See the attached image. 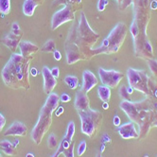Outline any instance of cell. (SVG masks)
Wrapping results in <instances>:
<instances>
[{
    "mask_svg": "<svg viewBox=\"0 0 157 157\" xmlns=\"http://www.w3.org/2000/svg\"><path fill=\"white\" fill-rule=\"evenodd\" d=\"M98 38L99 34L92 29L86 15L82 12L77 23L69 29L64 43L67 63L74 64L80 61L90 60L93 57V47Z\"/></svg>",
    "mask_w": 157,
    "mask_h": 157,
    "instance_id": "cell-1",
    "label": "cell"
},
{
    "mask_svg": "<svg viewBox=\"0 0 157 157\" xmlns=\"http://www.w3.org/2000/svg\"><path fill=\"white\" fill-rule=\"evenodd\" d=\"M119 107L131 121L138 125L139 138L144 139L147 137L150 130L152 128L156 102L153 101L151 97H147L140 101L122 100Z\"/></svg>",
    "mask_w": 157,
    "mask_h": 157,
    "instance_id": "cell-2",
    "label": "cell"
},
{
    "mask_svg": "<svg viewBox=\"0 0 157 157\" xmlns=\"http://www.w3.org/2000/svg\"><path fill=\"white\" fill-rule=\"evenodd\" d=\"M32 59L33 56L24 57L18 53H13L10 56L1 72V77L5 85L14 90H29L30 87L29 65Z\"/></svg>",
    "mask_w": 157,
    "mask_h": 157,
    "instance_id": "cell-3",
    "label": "cell"
},
{
    "mask_svg": "<svg viewBox=\"0 0 157 157\" xmlns=\"http://www.w3.org/2000/svg\"><path fill=\"white\" fill-rule=\"evenodd\" d=\"M60 98L56 93L48 95L46 102L41 108L38 120L31 131V139L36 145H39L52 124V114L58 108Z\"/></svg>",
    "mask_w": 157,
    "mask_h": 157,
    "instance_id": "cell-4",
    "label": "cell"
},
{
    "mask_svg": "<svg viewBox=\"0 0 157 157\" xmlns=\"http://www.w3.org/2000/svg\"><path fill=\"white\" fill-rule=\"evenodd\" d=\"M134 17L131 24V34L132 40L146 37L149 22L151 20V8L149 0H132Z\"/></svg>",
    "mask_w": 157,
    "mask_h": 157,
    "instance_id": "cell-5",
    "label": "cell"
},
{
    "mask_svg": "<svg viewBox=\"0 0 157 157\" xmlns=\"http://www.w3.org/2000/svg\"><path fill=\"white\" fill-rule=\"evenodd\" d=\"M127 33H128L127 26L124 23H122V22L117 23L115 26V28L111 30L109 35L102 41L101 44L98 48L92 49L93 57L99 54L110 55V54L117 53L121 48L123 43H124Z\"/></svg>",
    "mask_w": 157,
    "mask_h": 157,
    "instance_id": "cell-6",
    "label": "cell"
},
{
    "mask_svg": "<svg viewBox=\"0 0 157 157\" xmlns=\"http://www.w3.org/2000/svg\"><path fill=\"white\" fill-rule=\"evenodd\" d=\"M78 115L82 122V132L90 138L94 137L101 125L102 114L99 111L90 108L86 111L78 112Z\"/></svg>",
    "mask_w": 157,
    "mask_h": 157,
    "instance_id": "cell-7",
    "label": "cell"
},
{
    "mask_svg": "<svg viewBox=\"0 0 157 157\" xmlns=\"http://www.w3.org/2000/svg\"><path fill=\"white\" fill-rule=\"evenodd\" d=\"M127 78H128L129 85L132 87L134 90L146 95L147 97L151 98V80L145 71L134 69L130 67L127 70Z\"/></svg>",
    "mask_w": 157,
    "mask_h": 157,
    "instance_id": "cell-8",
    "label": "cell"
},
{
    "mask_svg": "<svg viewBox=\"0 0 157 157\" xmlns=\"http://www.w3.org/2000/svg\"><path fill=\"white\" fill-rule=\"evenodd\" d=\"M78 9H82V4L78 3H68L64 7L56 12L51 18V29L55 30L62 25L67 22L73 21L75 19V13Z\"/></svg>",
    "mask_w": 157,
    "mask_h": 157,
    "instance_id": "cell-9",
    "label": "cell"
},
{
    "mask_svg": "<svg viewBox=\"0 0 157 157\" xmlns=\"http://www.w3.org/2000/svg\"><path fill=\"white\" fill-rule=\"evenodd\" d=\"M98 77L102 84L110 88H116L124 78V74L117 70H106L104 68H98Z\"/></svg>",
    "mask_w": 157,
    "mask_h": 157,
    "instance_id": "cell-10",
    "label": "cell"
},
{
    "mask_svg": "<svg viewBox=\"0 0 157 157\" xmlns=\"http://www.w3.org/2000/svg\"><path fill=\"white\" fill-rule=\"evenodd\" d=\"M74 134H75V123L74 121H70L68 123V125H67L66 132L64 133V136H63V139L59 143L57 150H56V151L50 157H59L61 154H63V152L65 150L68 149L72 143V138L74 136Z\"/></svg>",
    "mask_w": 157,
    "mask_h": 157,
    "instance_id": "cell-11",
    "label": "cell"
},
{
    "mask_svg": "<svg viewBox=\"0 0 157 157\" xmlns=\"http://www.w3.org/2000/svg\"><path fill=\"white\" fill-rule=\"evenodd\" d=\"M119 136L123 139H136L139 138L138 129L136 126V123L131 121L125 124H122L118 127L117 130Z\"/></svg>",
    "mask_w": 157,
    "mask_h": 157,
    "instance_id": "cell-12",
    "label": "cell"
},
{
    "mask_svg": "<svg viewBox=\"0 0 157 157\" xmlns=\"http://www.w3.org/2000/svg\"><path fill=\"white\" fill-rule=\"evenodd\" d=\"M42 75L44 78V93L49 95L52 93L54 88L57 85V78H55L52 74L50 69L48 66H44L42 69Z\"/></svg>",
    "mask_w": 157,
    "mask_h": 157,
    "instance_id": "cell-13",
    "label": "cell"
},
{
    "mask_svg": "<svg viewBox=\"0 0 157 157\" xmlns=\"http://www.w3.org/2000/svg\"><path fill=\"white\" fill-rule=\"evenodd\" d=\"M28 133V127L23 122L14 121L4 132L5 136H25Z\"/></svg>",
    "mask_w": 157,
    "mask_h": 157,
    "instance_id": "cell-14",
    "label": "cell"
},
{
    "mask_svg": "<svg viewBox=\"0 0 157 157\" xmlns=\"http://www.w3.org/2000/svg\"><path fill=\"white\" fill-rule=\"evenodd\" d=\"M74 107L77 112L86 111L90 109V99H89L87 93H84L82 89H80L75 96Z\"/></svg>",
    "mask_w": 157,
    "mask_h": 157,
    "instance_id": "cell-15",
    "label": "cell"
},
{
    "mask_svg": "<svg viewBox=\"0 0 157 157\" xmlns=\"http://www.w3.org/2000/svg\"><path fill=\"white\" fill-rule=\"evenodd\" d=\"M98 84V80L93 72L85 70L82 73V86L81 89L84 93H88L89 91H91Z\"/></svg>",
    "mask_w": 157,
    "mask_h": 157,
    "instance_id": "cell-16",
    "label": "cell"
},
{
    "mask_svg": "<svg viewBox=\"0 0 157 157\" xmlns=\"http://www.w3.org/2000/svg\"><path fill=\"white\" fill-rule=\"evenodd\" d=\"M19 48L21 51V55L24 57H29L33 56L39 51V47L37 44H33L29 41H21L19 44Z\"/></svg>",
    "mask_w": 157,
    "mask_h": 157,
    "instance_id": "cell-17",
    "label": "cell"
},
{
    "mask_svg": "<svg viewBox=\"0 0 157 157\" xmlns=\"http://www.w3.org/2000/svg\"><path fill=\"white\" fill-rule=\"evenodd\" d=\"M21 38H22V36H18V35L13 34V33L10 32L2 38L1 42L9 49H10L12 51H15L20 44Z\"/></svg>",
    "mask_w": 157,
    "mask_h": 157,
    "instance_id": "cell-18",
    "label": "cell"
},
{
    "mask_svg": "<svg viewBox=\"0 0 157 157\" xmlns=\"http://www.w3.org/2000/svg\"><path fill=\"white\" fill-rule=\"evenodd\" d=\"M46 0H25L23 4V13L26 16H32L35 13V9L44 4Z\"/></svg>",
    "mask_w": 157,
    "mask_h": 157,
    "instance_id": "cell-19",
    "label": "cell"
},
{
    "mask_svg": "<svg viewBox=\"0 0 157 157\" xmlns=\"http://www.w3.org/2000/svg\"><path fill=\"white\" fill-rule=\"evenodd\" d=\"M0 151L4 154L8 156H15L17 155V147L14 143L10 142L9 140H1L0 141Z\"/></svg>",
    "mask_w": 157,
    "mask_h": 157,
    "instance_id": "cell-20",
    "label": "cell"
},
{
    "mask_svg": "<svg viewBox=\"0 0 157 157\" xmlns=\"http://www.w3.org/2000/svg\"><path fill=\"white\" fill-rule=\"evenodd\" d=\"M98 96L103 102H109L111 99V88L105 85L98 86Z\"/></svg>",
    "mask_w": 157,
    "mask_h": 157,
    "instance_id": "cell-21",
    "label": "cell"
},
{
    "mask_svg": "<svg viewBox=\"0 0 157 157\" xmlns=\"http://www.w3.org/2000/svg\"><path fill=\"white\" fill-rule=\"evenodd\" d=\"M63 82L70 89H72V90L77 89L78 86V78L76 76H73V75H67L63 78Z\"/></svg>",
    "mask_w": 157,
    "mask_h": 157,
    "instance_id": "cell-22",
    "label": "cell"
},
{
    "mask_svg": "<svg viewBox=\"0 0 157 157\" xmlns=\"http://www.w3.org/2000/svg\"><path fill=\"white\" fill-rule=\"evenodd\" d=\"M55 50H56V43L52 39L48 40L46 43L43 44V47L41 48V51L44 52V53L54 52Z\"/></svg>",
    "mask_w": 157,
    "mask_h": 157,
    "instance_id": "cell-23",
    "label": "cell"
},
{
    "mask_svg": "<svg viewBox=\"0 0 157 157\" xmlns=\"http://www.w3.org/2000/svg\"><path fill=\"white\" fill-rule=\"evenodd\" d=\"M48 146L50 150H54V149L58 148V146H59L58 137L55 133H53V132L49 133L48 138Z\"/></svg>",
    "mask_w": 157,
    "mask_h": 157,
    "instance_id": "cell-24",
    "label": "cell"
},
{
    "mask_svg": "<svg viewBox=\"0 0 157 157\" xmlns=\"http://www.w3.org/2000/svg\"><path fill=\"white\" fill-rule=\"evenodd\" d=\"M0 13L3 15L10 13V0H0Z\"/></svg>",
    "mask_w": 157,
    "mask_h": 157,
    "instance_id": "cell-25",
    "label": "cell"
},
{
    "mask_svg": "<svg viewBox=\"0 0 157 157\" xmlns=\"http://www.w3.org/2000/svg\"><path fill=\"white\" fill-rule=\"evenodd\" d=\"M119 96L120 98H122V100H126V101H131V95L128 93L127 91V86L125 85H122L120 88H119Z\"/></svg>",
    "mask_w": 157,
    "mask_h": 157,
    "instance_id": "cell-26",
    "label": "cell"
},
{
    "mask_svg": "<svg viewBox=\"0 0 157 157\" xmlns=\"http://www.w3.org/2000/svg\"><path fill=\"white\" fill-rule=\"evenodd\" d=\"M86 149H87V143L85 140H82L80 142L78 146V149H77V155L80 157V156H82L84 154V152L86 151Z\"/></svg>",
    "mask_w": 157,
    "mask_h": 157,
    "instance_id": "cell-27",
    "label": "cell"
},
{
    "mask_svg": "<svg viewBox=\"0 0 157 157\" xmlns=\"http://www.w3.org/2000/svg\"><path fill=\"white\" fill-rule=\"evenodd\" d=\"M148 65L150 67V70L151 71V74L155 78H157V60L155 59L148 60Z\"/></svg>",
    "mask_w": 157,
    "mask_h": 157,
    "instance_id": "cell-28",
    "label": "cell"
},
{
    "mask_svg": "<svg viewBox=\"0 0 157 157\" xmlns=\"http://www.w3.org/2000/svg\"><path fill=\"white\" fill-rule=\"evenodd\" d=\"M10 33H13V34H15V35H18V36L23 35V32H22L21 28H20V26H19V24L17 23V22H13V23L12 29H10Z\"/></svg>",
    "mask_w": 157,
    "mask_h": 157,
    "instance_id": "cell-29",
    "label": "cell"
},
{
    "mask_svg": "<svg viewBox=\"0 0 157 157\" xmlns=\"http://www.w3.org/2000/svg\"><path fill=\"white\" fill-rule=\"evenodd\" d=\"M74 147H75V142L72 141L70 147L63 152L64 157H75V155H74Z\"/></svg>",
    "mask_w": 157,
    "mask_h": 157,
    "instance_id": "cell-30",
    "label": "cell"
},
{
    "mask_svg": "<svg viewBox=\"0 0 157 157\" xmlns=\"http://www.w3.org/2000/svg\"><path fill=\"white\" fill-rule=\"evenodd\" d=\"M108 3H109V0H98V12H103L105 8L107 7Z\"/></svg>",
    "mask_w": 157,
    "mask_h": 157,
    "instance_id": "cell-31",
    "label": "cell"
},
{
    "mask_svg": "<svg viewBox=\"0 0 157 157\" xmlns=\"http://www.w3.org/2000/svg\"><path fill=\"white\" fill-rule=\"evenodd\" d=\"M132 5V0H123V1L119 4V10H124Z\"/></svg>",
    "mask_w": 157,
    "mask_h": 157,
    "instance_id": "cell-32",
    "label": "cell"
},
{
    "mask_svg": "<svg viewBox=\"0 0 157 157\" xmlns=\"http://www.w3.org/2000/svg\"><path fill=\"white\" fill-rule=\"evenodd\" d=\"M59 98H60V101H62L63 103H67L71 100V97L67 93H63Z\"/></svg>",
    "mask_w": 157,
    "mask_h": 157,
    "instance_id": "cell-33",
    "label": "cell"
},
{
    "mask_svg": "<svg viewBox=\"0 0 157 157\" xmlns=\"http://www.w3.org/2000/svg\"><path fill=\"white\" fill-rule=\"evenodd\" d=\"M50 71H51L52 76H53L55 78H59V76H60V69H59V67L55 66V67H53L52 69H50Z\"/></svg>",
    "mask_w": 157,
    "mask_h": 157,
    "instance_id": "cell-34",
    "label": "cell"
},
{
    "mask_svg": "<svg viewBox=\"0 0 157 157\" xmlns=\"http://www.w3.org/2000/svg\"><path fill=\"white\" fill-rule=\"evenodd\" d=\"M5 125H6V118L1 113H0V132L3 131V128L5 127Z\"/></svg>",
    "mask_w": 157,
    "mask_h": 157,
    "instance_id": "cell-35",
    "label": "cell"
},
{
    "mask_svg": "<svg viewBox=\"0 0 157 157\" xmlns=\"http://www.w3.org/2000/svg\"><path fill=\"white\" fill-rule=\"evenodd\" d=\"M54 113H55L56 117H60L62 114H63V113H64V108H63V107H62V106H58V108L54 111Z\"/></svg>",
    "mask_w": 157,
    "mask_h": 157,
    "instance_id": "cell-36",
    "label": "cell"
},
{
    "mask_svg": "<svg viewBox=\"0 0 157 157\" xmlns=\"http://www.w3.org/2000/svg\"><path fill=\"white\" fill-rule=\"evenodd\" d=\"M113 123H114V125H115L116 127H119V126H120V124H121V119H120V117H119L117 115H116V116L114 117Z\"/></svg>",
    "mask_w": 157,
    "mask_h": 157,
    "instance_id": "cell-37",
    "label": "cell"
},
{
    "mask_svg": "<svg viewBox=\"0 0 157 157\" xmlns=\"http://www.w3.org/2000/svg\"><path fill=\"white\" fill-rule=\"evenodd\" d=\"M53 56H54V59L56 61H61L62 60V53L59 50H57V49H56L53 52Z\"/></svg>",
    "mask_w": 157,
    "mask_h": 157,
    "instance_id": "cell-38",
    "label": "cell"
},
{
    "mask_svg": "<svg viewBox=\"0 0 157 157\" xmlns=\"http://www.w3.org/2000/svg\"><path fill=\"white\" fill-rule=\"evenodd\" d=\"M150 8L151 10H157V0H151V1L150 2Z\"/></svg>",
    "mask_w": 157,
    "mask_h": 157,
    "instance_id": "cell-39",
    "label": "cell"
},
{
    "mask_svg": "<svg viewBox=\"0 0 157 157\" xmlns=\"http://www.w3.org/2000/svg\"><path fill=\"white\" fill-rule=\"evenodd\" d=\"M29 74L33 77H36L39 74V72L37 71V69L35 68V67H32V68L29 69Z\"/></svg>",
    "mask_w": 157,
    "mask_h": 157,
    "instance_id": "cell-40",
    "label": "cell"
},
{
    "mask_svg": "<svg viewBox=\"0 0 157 157\" xmlns=\"http://www.w3.org/2000/svg\"><path fill=\"white\" fill-rule=\"evenodd\" d=\"M65 3V0H54L52 6H57V5H64Z\"/></svg>",
    "mask_w": 157,
    "mask_h": 157,
    "instance_id": "cell-41",
    "label": "cell"
},
{
    "mask_svg": "<svg viewBox=\"0 0 157 157\" xmlns=\"http://www.w3.org/2000/svg\"><path fill=\"white\" fill-rule=\"evenodd\" d=\"M152 127H157V102H156V107H155V116H154V120L152 123Z\"/></svg>",
    "mask_w": 157,
    "mask_h": 157,
    "instance_id": "cell-42",
    "label": "cell"
},
{
    "mask_svg": "<svg viewBox=\"0 0 157 157\" xmlns=\"http://www.w3.org/2000/svg\"><path fill=\"white\" fill-rule=\"evenodd\" d=\"M133 90L134 89L132 88V87H131V86H127V91H128V93L132 96V93H133Z\"/></svg>",
    "mask_w": 157,
    "mask_h": 157,
    "instance_id": "cell-43",
    "label": "cell"
},
{
    "mask_svg": "<svg viewBox=\"0 0 157 157\" xmlns=\"http://www.w3.org/2000/svg\"><path fill=\"white\" fill-rule=\"evenodd\" d=\"M102 108H103L104 110H108V109H109V102H103Z\"/></svg>",
    "mask_w": 157,
    "mask_h": 157,
    "instance_id": "cell-44",
    "label": "cell"
},
{
    "mask_svg": "<svg viewBox=\"0 0 157 157\" xmlns=\"http://www.w3.org/2000/svg\"><path fill=\"white\" fill-rule=\"evenodd\" d=\"M103 137L106 138V139H103V143H105V142H111L110 136H106V134H104V136H103Z\"/></svg>",
    "mask_w": 157,
    "mask_h": 157,
    "instance_id": "cell-45",
    "label": "cell"
},
{
    "mask_svg": "<svg viewBox=\"0 0 157 157\" xmlns=\"http://www.w3.org/2000/svg\"><path fill=\"white\" fill-rule=\"evenodd\" d=\"M104 150H105V144L103 143V144L101 145V147H100V152H103Z\"/></svg>",
    "mask_w": 157,
    "mask_h": 157,
    "instance_id": "cell-46",
    "label": "cell"
},
{
    "mask_svg": "<svg viewBox=\"0 0 157 157\" xmlns=\"http://www.w3.org/2000/svg\"><path fill=\"white\" fill-rule=\"evenodd\" d=\"M26 157H35V156H34V154H33V153H31V152H29V153L26 155Z\"/></svg>",
    "mask_w": 157,
    "mask_h": 157,
    "instance_id": "cell-47",
    "label": "cell"
},
{
    "mask_svg": "<svg viewBox=\"0 0 157 157\" xmlns=\"http://www.w3.org/2000/svg\"><path fill=\"white\" fill-rule=\"evenodd\" d=\"M96 157H102V156H101V154H100V153H98V154L96 155Z\"/></svg>",
    "mask_w": 157,
    "mask_h": 157,
    "instance_id": "cell-48",
    "label": "cell"
},
{
    "mask_svg": "<svg viewBox=\"0 0 157 157\" xmlns=\"http://www.w3.org/2000/svg\"><path fill=\"white\" fill-rule=\"evenodd\" d=\"M117 1L118 2V4H120V3H121V2L123 1V0H117Z\"/></svg>",
    "mask_w": 157,
    "mask_h": 157,
    "instance_id": "cell-49",
    "label": "cell"
},
{
    "mask_svg": "<svg viewBox=\"0 0 157 157\" xmlns=\"http://www.w3.org/2000/svg\"><path fill=\"white\" fill-rule=\"evenodd\" d=\"M0 157H3V156L1 155V152H0Z\"/></svg>",
    "mask_w": 157,
    "mask_h": 157,
    "instance_id": "cell-50",
    "label": "cell"
},
{
    "mask_svg": "<svg viewBox=\"0 0 157 157\" xmlns=\"http://www.w3.org/2000/svg\"><path fill=\"white\" fill-rule=\"evenodd\" d=\"M144 157H149V156H148V155H146V156H144Z\"/></svg>",
    "mask_w": 157,
    "mask_h": 157,
    "instance_id": "cell-51",
    "label": "cell"
}]
</instances>
